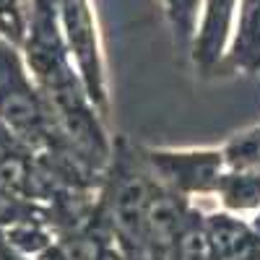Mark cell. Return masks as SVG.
<instances>
[{
	"mask_svg": "<svg viewBox=\"0 0 260 260\" xmlns=\"http://www.w3.org/2000/svg\"><path fill=\"white\" fill-rule=\"evenodd\" d=\"M151 180L141 143L122 136L112 143V159L99 187V216L120 260H154L148 250Z\"/></svg>",
	"mask_w": 260,
	"mask_h": 260,
	"instance_id": "cell-1",
	"label": "cell"
},
{
	"mask_svg": "<svg viewBox=\"0 0 260 260\" xmlns=\"http://www.w3.org/2000/svg\"><path fill=\"white\" fill-rule=\"evenodd\" d=\"M0 125L34 154L52 146L45 96L26 68L21 47L6 37H0Z\"/></svg>",
	"mask_w": 260,
	"mask_h": 260,
	"instance_id": "cell-2",
	"label": "cell"
},
{
	"mask_svg": "<svg viewBox=\"0 0 260 260\" xmlns=\"http://www.w3.org/2000/svg\"><path fill=\"white\" fill-rule=\"evenodd\" d=\"M60 29L73 68L96 112L110 115V83L102 50V34L91 0H60Z\"/></svg>",
	"mask_w": 260,
	"mask_h": 260,
	"instance_id": "cell-3",
	"label": "cell"
},
{
	"mask_svg": "<svg viewBox=\"0 0 260 260\" xmlns=\"http://www.w3.org/2000/svg\"><path fill=\"white\" fill-rule=\"evenodd\" d=\"M141 156L161 187L180 198L198 203V198H213L219 180L226 172L221 146L216 148H154L141 146Z\"/></svg>",
	"mask_w": 260,
	"mask_h": 260,
	"instance_id": "cell-4",
	"label": "cell"
},
{
	"mask_svg": "<svg viewBox=\"0 0 260 260\" xmlns=\"http://www.w3.org/2000/svg\"><path fill=\"white\" fill-rule=\"evenodd\" d=\"M240 0H201L198 29L190 47V62L201 76H213L232 42Z\"/></svg>",
	"mask_w": 260,
	"mask_h": 260,
	"instance_id": "cell-5",
	"label": "cell"
},
{
	"mask_svg": "<svg viewBox=\"0 0 260 260\" xmlns=\"http://www.w3.org/2000/svg\"><path fill=\"white\" fill-rule=\"evenodd\" d=\"M203 224L219 260H260V229L252 219L216 208L206 211Z\"/></svg>",
	"mask_w": 260,
	"mask_h": 260,
	"instance_id": "cell-6",
	"label": "cell"
},
{
	"mask_svg": "<svg viewBox=\"0 0 260 260\" xmlns=\"http://www.w3.org/2000/svg\"><path fill=\"white\" fill-rule=\"evenodd\" d=\"M216 73L260 76V0H240L232 42Z\"/></svg>",
	"mask_w": 260,
	"mask_h": 260,
	"instance_id": "cell-7",
	"label": "cell"
},
{
	"mask_svg": "<svg viewBox=\"0 0 260 260\" xmlns=\"http://www.w3.org/2000/svg\"><path fill=\"white\" fill-rule=\"evenodd\" d=\"M213 201L221 211L237 213V216H252L260 213V172H232L226 169L219 187H216Z\"/></svg>",
	"mask_w": 260,
	"mask_h": 260,
	"instance_id": "cell-8",
	"label": "cell"
},
{
	"mask_svg": "<svg viewBox=\"0 0 260 260\" xmlns=\"http://www.w3.org/2000/svg\"><path fill=\"white\" fill-rule=\"evenodd\" d=\"M203 216H206V211L201 206H195L190 211L187 221L180 229L177 242L169 252V260H219L213 247H211V242H208Z\"/></svg>",
	"mask_w": 260,
	"mask_h": 260,
	"instance_id": "cell-9",
	"label": "cell"
},
{
	"mask_svg": "<svg viewBox=\"0 0 260 260\" xmlns=\"http://www.w3.org/2000/svg\"><path fill=\"white\" fill-rule=\"evenodd\" d=\"M161 8L172 29V39H175L177 52L190 57V47H192L198 16H201V0H161Z\"/></svg>",
	"mask_w": 260,
	"mask_h": 260,
	"instance_id": "cell-10",
	"label": "cell"
},
{
	"mask_svg": "<svg viewBox=\"0 0 260 260\" xmlns=\"http://www.w3.org/2000/svg\"><path fill=\"white\" fill-rule=\"evenodd\" d=\"M221 154L232 172H260V125L232 136L221 146Z\"/></svg>",
	"mask_w": 260,
	"mask_h": 260,
	"instance_id": "cell-11",
	"label": "cell"
},
{
	"mask_svg": "<svg viewBox=\"0 0 260 260\" xmlns=\"http://www.w3.org/2000/svg\"><path fill=\"white\" fill-rule=\"evenodd\" d=\"M26 29V0H0V37L21 47Z\"/></svg>",
	"mask_w": 260,
	"mask_h": 260,
	"instance_id": "cell-12",
	"label": "cell"
},
{
	"mask_svg": "<svg viewBox=\"0 0 260 260\" xmlns=\"http://www.w3.org/2000/svg\"><path fill=\"white\" fill-rule=\"evenodd\" d=\"M252 221H255V226L260 229V213H257V216H252Z\"/></svg>",
	"mask_w": 260,
	"mask_h": 260,
	"instance_id": "cell-13",
	"label": "cell"
}]
</instances>
